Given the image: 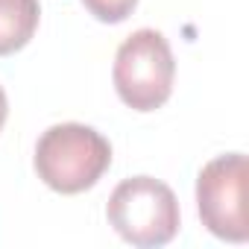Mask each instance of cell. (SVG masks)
Segmentation results:
<instances>
[{
	"mask_svg": "<svg viewBox=\"0 0 249 249\" xmlns=\"http://www.w3.org/2000/svg\"><path fill=\"white\" fill-rule=\"evenodd\" d=\"M111 164V144L85 123H56L36 144V173L56 194L94 188Z\"/></svg>",
	"mask_w": 249,
	"mask_h": 249,
	"instance_id": "1",
	"label": "cell"
},
{
	"mask_svg": "<svg viewBox=\"0 0 249 249\" xmlns=\"http://www.w3.org/2000/svg\"><path fill=\"white\" fill-rule=\"evenodd\" d=\"M108 223L132 246H164L179 231V202L176 194L153 179L132 176L123 179L108 196Z\"/></svg>",
	"mask_w": 249,
	"mask_h": 249,
	"instance_id": "2",
	"label": "cell"
},
{
	"mask_svg": "<svg viewBox=\"0 0 249 249\" xmlns=\"http://www.w3.org/2000/svg\"><path fill=\"white\" fill-rule=\"evenodd\" d=\"M176 62L167 38L159 30H138L114 53L117 97L135 111H156L173 94Z\"/></svg>",
	"mask_w": 249,
	"mask_h": 249,
	"instance_id": "3",
	"label": "cell"
},
{
	"mask_svg": "<svg viewBox=\"0 0 249 249\" xmlns=\"http://www.w3.org/2000/svg\"><path fill=\"white\" fill-rule=\"evenodd\" d=\"M246 156L226 153L208 161L196 179V208L202 226L229 240L243 243L249 237V217H246Z\"/></svg>",
	"mask_w": 249,
	"mask_h": 249,
	"instance_id": "4",
	"label": "cell"
},
{
	"mask_svg": "<svg viewBox=\"0 0 249 249\" xmlns=\"http://www.w3.org/2000/svg\"><path fill=\"white\" fill-rule=\"evenodd\" d=\"M38 0H0V56L27 47L38 30Z\"/></svg>",
	"mask_w": 249,
	"mask_h": 249,
	"instance_id": "5",
	"label": "cell"
},
{
	"mask_svg": "<svg viewBox=\"0 0 249 249\" xmlns=\"http://www.w3.org/2000/svg\"><path fill=\"white\" fill-rule=\"evenodd\" d=\"M85 9L103 21V24H120V21H126L135 6H138V0H82Z\"/></svg>",
	"mask_w": 249,
	"mask_h": 249,
	"instance_id": "6",
	"label": "cell"
},
{
	"mask_svg": "<svg viewBox=\"0 0 249 249\" xmlns=\"http://www.w3.org/2000/svg\"><path fill=\"white\" fill-rule=\"evenodd\" d=\"M6 114H9V103H6V91L0 88V129H3V123H6Z\"/></svg>",
	"mask_w": 249,
	"mask_h": 249,
	"instance_id": "7",
	"label": "cell"
}]
</instances>
